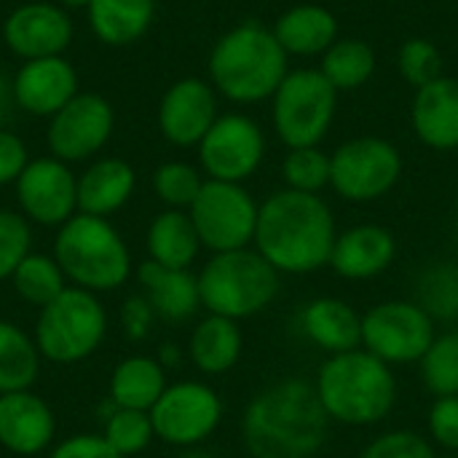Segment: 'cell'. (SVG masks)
<instances>
[{
  "label": "cell",
  "instance_id": "cell-27",
  "mask_svg": "<svg viewBox=\"0 0 458 458\" xmlns=\"http://www.w3.org/2000/svg\"><path fill=\"white\" fill-rule=\"evenodd\" d=\"M188 354H191V362L207 376L228 373L242 357V330H239V325L233 319L209 314L191 333Z\"/></svg>",
  "mask_w": 458,
  "mask_h": 458
},
{
  "label": "cell",
  "instance_id": "cell-48",
  "mask_svg": "<svg viewBox=\"0 0 458 458\" xmlns=\"http://www.w3.org/2000/svg\"><path fill=\"white\" fill-rule=\"evenodd\" d=\"M180 458H215L212 454H204V451H191V454H185V456Z\"/></svg>",
  "mask_w": 458,
  "mask_h": 458
},
{
  "label": "cell",
  "instance_id": "cell-17",
  "mask_svg": "<svg viewBox=\"0 0 458 458\" xmlns=\"http://www.w3.org/2000/svg\"><path fill=\"white\" fill-rule=\"evenodd\" d=\"M3 35L8 48L30 62L59 56L72 38V24L70 16L51 3H27L5 19Z\"/></svg>",
  "mask_w": 458,
  "mask_h": 458
},
{
  "label": "cell",
  "instance_id": "cell-40",
  "mask_svg": "<svg viewBox=\"0 0 458 458\" xmlns=\"http://www.w3.org/2000/svg\"><path fill=\"white\" fill-rule=\"evenodd\" d=\"M362 458H437L435 448L429 445L427 437L400 429V432H386L381 437H376Z\"/></svg>",
  "mask_w": 458,
  "mask_h": 458
},
{
  "label": "cell",
  "instance_id": "cell-23",
  "mask_svg": "<svg viewBox=\"0 0 458 458\" xmlns=\"http://www.w3.org/2000/svg\"><path fill=\"white\" fill-rule=\"evenodd\" d=\"M303 335L333 354L354 352L362 346V317L338 298H317L301 311Z\"/></svg>",
  "mask_w": 458,
  "mask_h": 458
},
{
  "label": "cell",
  "instance_id": "cell-16",
  "mask_svg": "<svg viewBox=\"0 0 458 458\" xmlns=\"http://www.w3.org/2000/svg\"><path fill=\"white\" fill-rule=\"evenodd\" d=\"M56 437V419L32 389L0 394V445L13 456H38Z\"/></svg>",
  "mask_w": 458,
  "mask_h": 458
},
{
  "label": "cell",
  "instance_id": "cell-11",
  "mask_svg": "<svg viewBox=\"0 0 458 458\" xmlns=\"http://www.w3.org/2000/svg\"><path fill=\"white\" fill-rule=\"evenodd\" d=\"M153 432L161 443L174 448H193L212 437L223 421V403L217 392L201 381L169 384L150 408Z\"/></svg>",
  "mask_w": 458,
  "mask_h": 458
},
{
  "label": "cell",
  "instance_id": "cell-37",
  "mask_svg": "<svg viewBox=\"0 0 458 458\" xmlns=\"http://www.w3.org/2000/svg\"><path fill=\"white\" fill-rule=\"evenodd\" d=\"M201 185H204V180L199 177V172L191 164H182V161H169V164L158 166L156 174H153L156 196L169 209H185V207L191 209V204L196 201Z\"/></svg>",
  "mask_w": 458,
  "mask_h": 458
},
{
  "label": "cell",
  "instance_id": "cell-31",
  "mask_svg": "<svg viewBox=\"0 0 458 458\" xmlns=\"http://www.w3.org/2000/svg\"><path fill=\"white\" fill-rule=\"evenodd\" d=\"M376 70V54L365 40H335L322 54V75L333 83L335 91L360 89Z\"/></svg>",
  "mask_w": 458,
  "mask_h": 458
},
{
  "label": "cell",
  "instance_id": "cell-44",
  "mask_svg": "<svg viewBox=\"0 0 458 458\" xmlns=\"http://www.w3.org/2000/svg\"><path fill=\"white\" fill-rule=\"evenodd\" d=\"M27 164H30V161H27V148H24V142H21L16 134L0 129V185L16 182Z\"/></svg>",
  "mask_w": 458,
  "mask_h": 458
},
{
  "label": "cell",
  "instance_id": "cell-18",
  "mask_svg": "<svg viewBox=\"0 0 458 458\" xmlns=\"http://www.w3.org/2000/svg\"><path fill=\"white\" fill-rule=\"evenodd\" d=\"M217 121V102L212 89L199 78L174 83L158 107V126L174 145H199Z\"/></svg>",
  "mask_w": 458,
  "mask_h": 458
},
{
  "label": "cell",
  "instance_id": "cell-32",
  "mask_svg": "<svg viewBox=\"0 0 458 458\" xmlns=\"http://www.w3.org/2000/svg\"><path fill=\"white\" fill-rule=\"evenodd\" d=\"M11 282H13L16 295L24 303L38 306V309L48 306L67 287V279H64L56 258L54 255H38V252H30L19 263V268L13 271Z\"/></svg>",
  "mask_w": 458,
  "mask_h": 458
},
{
  "label": "cell",
  "instance_id": "cell-6",
  "mask_svg": "<svg viewBox=\"0 0 458 458\" xmlns=\"http://www.w3.org/2000/svg\"><path fill=\"white\" fill-rule=\"evenodd\" d=\"M279 290V271L258 250L217 252L199 274L201 306L225 319L260 314Z\"/></svg>",
  "mask_w": 458,
  "mask_h": 458
},
{
  "label": "cell",
  "instance_id": "cell-45",
  "mask_svg": "<svg viewBox=\"0 0 458 458\" xmlns=\"http://www.w3.org/2000/svg\"><path fill=\"white\" fill-rule=\"evenodd\" d=\"M16 105V94H13V81H8L0 72V126L11 118V110Z\"/></svg>",
  "mask_w": 458,
  "mask_h": 458
},
{
  "label": "cell",
  "instance_id": "cell-24",
  "mask_svg": "<svg viewBox=\"0 0 458 458\" xmlns=\"http://www.w3.org/2000/svg\"><path fill=\"white\" fill-rule=\"evenodd\" d=\"M134 191V169L121 158H102L78 177V212L110 217Z\"/></svg>",
  "mask_w": 458,
  "mask_h": 458
},
{
  "label": "cell",
  "instance_id": "cell-7",
  "mask_svg": "<svg viewBox=\"0 0 458 458\" xmlns=\"http://www.w3.org/2000/svg\"><path fill=\"white\" fill-rule=\"evenodd\" d=\"M107 335V314L99 298L81 287H64L59 298L40 309L35 322V346L54 365H78L89 360Z\"/></svg>",
  "mask_w": 458,
  "mask_h": 458
},
{
  "label": "cell",
  "instance_id": "cell-14",
  "mask_svg": "<svg viewBox=\"0 0 458 458\" xmlns=\"http://www.w3.org/2000/svg\"><path fill=\"white\" fill-rule=\"evenodd\" d=\"M16 199L32 223L64 225L78 209V180L59 158H38L16 180Z\"/></svg>",
  "mask_w": 458,
  "mask_h": 458
},
{
  "label": "cell",
  "instance_id": "cell-46",
  "mask_svg": "<svg viewBox=\"0 0 458 458\" xmlns=\"http://www.w3.org/2000/svg\"><path fill=\"white\" fill-rule=\"evenodd\" d=\"M158 362H161L164 370H174V368H180V362H182V352H180L174 344H164L161 352H158Z\"/></svg>",
  "mask_w": 458,
  "mask_h": 458
},
{
  "label": "cell",
  "instance_id": "cell-21",
  "mask_svg": "<svg viewBox=\"0 0 458 458\" xmlns=\"http://www.w3.org/2000/svg\"><path fill=\"white\" fill-rule=\"evenodd\" d=\"M137 282L156 317L166 322H185L201 306L199 276H193L188 268H166L153 260H145L137 268Z\"/></svg>",
  "mask_w": 458,
  "mask_h": 458
},
{
  "label": "cell",
  "instance_id": "cell-26",
  "mask_svg": "<svg viewBox=\"0 0 458 458\" xmlns=\"http://www.w3.org/2000/svg\"><path fill=\"white\" fill-rule=\"evenodd\" d=\"M338 21L322 5H295L279 16L274 35L287 54L311 56L325 54L335 43Z\"/></svg>",
  "mask_w": 458,
  "mask_h": 458
},
{
  "label": "cell",
  "instance_id": "cell-25",
  "mask_svg": "<svg viewBox=\"0 0 458 458\" xmlns=\"http://www.w3.org/2000/svg\"><path fill=\"white\" fill-rule=\"evenodd\" d=\"M166 386V370L158 360L142 354L126 357L115 365L110 376V403L115 408L150 413Z\"/></svg>",
  "mask_w": 458,
  "mask_h": 458
},
{
  "label": "cell",
  "instance_id": "cell-20",
  "mask_svg": "<svg viewBox=\"0 0 458 458\" xmlns=\"http://www.w3.org/2000/svg\"><path fill=\"white\" fill-rule=\"evenodd\" d=\"M397 255L394 236L381 225H357L335 239L330 266L344 279H373L384 274Z\"/></svg>",
  "mask_w": 458,
  "mask_h": 458
},
{
  "label": "cell",
  "instance_id": "cell-3",
  "mask_svg": "<svg viewBox=\"0 0 458 458\" xmlns=\"http://www.w3.org/2000/svg\"><path fill=\"white\" fill-rule=\"evenodd\" d=\"M330 421L370 427L384 421L397 403V381L389 365L365 349L333 354L314 384Z\"/></svg>",
  "mask_w": 458,
  "mask_h": 458
},
{
  "label": "cell",
  "instance_id": "cell-1",
  "mask_svg": "<svg viewBox=\"0 0 458 458\" xmlns=\"http://www.w3.org/2000/svg\"><path fill=\"white\" fill-rule=\"evenodd\" d=\"M330 416L314 384L303 378L279 381L244 411L242 437L252 458H314L327 443Z\"/></svg>",
  "mask_w": 458,
  "mask_h": 458
},
{
  "label": "cell",
  "instance_id": "cell-8",
  "mask_svg": "<svg viewBox=\"0 0 458 458\" xmlns=\"http://www.w3.org/2000/svg\"><path fill=\"white\" fill-rule=\"evenodd\" d=\"M335 89L319 70L287 72L274 94V126L287 148H317L335 115Z\"/></svg>",
  "mask_w": 458,
  "mask_h": 458
},
{
  "label": "cell",
  "instance_id": "cell-30",
  "mask_svg": "<svg viewBox=\"0 0 458 458\" xmlns=\"http://www.w3.org/2000/svg\"><path fill=\"white\" fill-rule=\"evenodd\" d=\"M40 360L35 338L13 322L0 319V394L32 389L40 373Z\"/></svg>",
  "mask_w": 458,
  "mask_h": 458
},
{
  "label": "cell",
  "instance_id": "cell-2",
  "mask_svg": "<svg viewBox=\"0 0 458 458\" xmlns=\"http://www.w3.org/2000/svg\"><path fill=\"white\" fill-rule=\"evenodd\" d=\"M335 220L317 193L279 191L258 209L255 250L279 274H311L330 263Z\"/></svg>",
  "mask_w": 458,
  "mask_h": 458
},
{
  "label": "cell",
  "instance_id": "cell-9",
  "mask_svg": "<svg viewBox=\"0 0 458 458\" xmlns=\"http://www.w3.org/2000/svg\"><path fill=\"white\" fill-rule=\"evenodd\" d=\"M258 204L239 182L207 180L191 204V220L201 239V247L217 252L244 250L255 242Z\"/></svg>",
  "mask_w": 458,
  "mask_h": 458
},
{
  "label": "cell",
  "instance_id": "cell-10",
  "mask_svg": "<svg viewBox=\"0 0 458 458\" xmlns=\"http://www.w3.org/2000/svg\"><path fill=\"white\" fill-rule=\"evenodd\" d=\"M435 338V319L411 301H386L362 317V346L386 365L421 362Z\"/></svg>",
  "mask_w": 458,
  "mask_h": 458
},
{
  "label": "cell",
  "instance_id": "cell-28",
  "mask_svg": "<svg viewBox=\"0 0 458 458\" xmlns=\"http://www.w3.org/2000/svg\"><path fill=\"white\" fill-rule=\"evenodd\" d=\"M201 250L193 220L182 209L161 212L148 228V260L166 268H188Z\"/></svg>",
  "mask_w": 458,
  "mask_h": 458
},
{
  "label": "cell",
  "instance_id": "cell-42",
  "mask_svg": "<svg viewBox=\"0 0 458 458\" xmlns=\"http://www.w3.org/2000/svg\"><path fill=\"white\" fill-rule=\"evenodd\" d=\"M156 322V311L145 295H131L121 306V330L129 341H145Z\"/></svg>",
  "mask_w": 458,
  "mask_h": 458
},
{
  "label": "cell",
  "instance_id": "cell-12",
  "mask_svg": "<svg viewBox=\"0 0 458 458\" xmlns=\"http://www.w3.org/2000/svg\"><path fill=\"white\" fill-rule=\"evenodd\" d=\"M403 158L381 137L344 142L330 158V185L349 201H373L386 196L400 180Z\"/></svg>",
  "mask_w": 458,
  "mask_h": 458
},
{
  "label": "cell",
  "instance_id": "cell-34",
  "mask_svg": "<svg viewBox=\"0 0 458 458\" xmlns=\"http://www.w3.org/2000/svg\"><path fill=\"white\" fill-rule=\"evenodd\" d=\"M102 421H105L102 437L123 458L142 454L150 445V440L156 437L150 413H145V411H129V408L113 405L110 413L102 416Z\"/></svg>",
  "mask_w": 458,
  "mask_h": 458
},
{
  "label": "cell",
  "instance_id": "cell-39",
  "mask_svg": "<svg viewBox=\"0 0 458 458\" xmlns=\"http://www.w3.org/2000/svg\"><path fill=\"white\" fill-rule=\"evenodd\" d=\"M440 51L432 40L424 38H413L400 48V72L408 83H413L416 89L443 78L440 75Z\"/></svg>",
  "mask_w": 458,
  "mask_h": 458
},
{
  "label": "cell",
  "instance_id": "cell-29",
  "mask_svg": "<svg viewBox=\"0 0 458 458\" xmlns=\"http://www.w3.org/2000/svg\"><path fill=\"white\" fill-rule=\"evenodd\" d=\"M153 8V0H91V30L107 46L134 43L150 27Z\"/></svg>",
  "mask_w": 458,
  "mask_h": 458
},
{
  "label": "cell",
  "instance_id": "cell-13",
  "mask_svg": "<svg viewBox=\"0 0 458 458\" xmlns=\"http://www.w3.org/2000/svg\"><path fill=\"white\" fill-rule=\"evenodd\" d=\"M266 140L260 126L247 115H223L199 142L201 166L212 180L242 182L263 161Z\"/></svg>",
  "mask_w": 458,
  "mask_h": 458
},
{
  "label": "cell",
  "instance_id": "cell-5",
  "mask_svg": "<svg viewBox=\"0 0 458 458\" xmlns=\"http://www.w3.org/2000/svg\"><path fill=\"white\" fill-rule=\"evenodd\" d=\"M54 258L72 287L94 295L123 287L131 274V255L121 233L107 223V217L83 212L59 225Z\"/></svg>",
  "mask_w": 458,
  "mask_h": 458
},
{
  "label": "cell",
  "instance_id": "cell-41",
  "mask_svg": "<svg viewBox=\"0 0 458 458\" xmlns=\"http://www.w3.org/2000/svg\"><path fill=\"white\" fill-rule=\"evenodd\" d=\"M429 435L437 445L458 451V397H437L429 411Z\"/></svg>",
  "mask_w": 458,
  "mask_h": 458
},
{
  "label": "cell",
  "instance_id": "cell-4",
  "mask_svg": "<svg viewBox=\"0 0 458 458\" xmlns=\"http://www.w3.org/2000/svg\"><path fill=\"white\" fill-rule=\"evenodd\" d=\"M209 72L215 86L233 102H260L276 94L287 75V51L274 30L258 21L239 24L225 32L212 56Z\"/></svg>",
  "mask_w": 458,
  "mask_h": 458
},
{
  "label": "cell",
  "instance_id": "cell-19",
  "mask_svg": "<svg viewBox=\"0 0 458 458\" xmlns=\"http://www.w3.org/2000/svg\"><path fill=\"white\" fill-rule=\"evenodd\" d=\"M75 70L62 56L30 59L13 78L16 105L32 115H54L75 97Z\"/></svg>",
  "mask_w": 458,
  "mask_h": 458
},
{
  "label": "cell",
  "instance_id": "cell-22",
  "mask_svg": "<svg viewBox=\"0 0 458 458\" xmlns=\"http://www.w3.org/2000/svg\"><path fill=\"white\" fill-rule=\"evenodd\" d=\"M413 129L419 140L437 150L458 148V81L437 78L416 89Z\"/></svg>",
  "mask_w": 458,
  "mask_h": 458
},
{
  "label": "cell",
  "instance_id": "cell-33",
  "mask_svg": "<svg viewBox=\"0 0 458 458\" xmlns=\"http://www.w3.org/2000/svg\"><path fill=\"white\" fill-rule=\"evenodd\" d=\"M419 306L437 322L458 319V266L437 263L419 279Z\"/></svg>",
  "mask_w": 458,
  "mask_h": 458
},
{
  "label": "cell",
  "instance_id": "cell-36",
  "mask_svg": "<svg viewBox=\"0 0 458 458\" xmlns=\"http://www.w3.org/2000/svg\"><path fill=\"white\" fill-rule=\"evenodd\" d=\"M282 174L290 191L319 193L330 182V156L319 148H293L282 164Z\"/></svg>",
  "mask_w": 458,
  "mask_h": 458
},
{
  "label": "cell",
  "instance_id": "cell-35",
  "mask_svg": "<svg viewBox=\"0 0 458 458\" xmlns=\"http://www.w3.org/2000/svg\"><path fill=\"white\" fill-rule=\"evenodd\" d=\"M421 376L435 397H458V330L435 338L421 360Z\"/></svg>",
  "mask_w": 458,
  "mask_h": 458
},
{
  "label": "cell",
  "instance_id": "cell-38",
  "mask_svg": "<svg viewBox=\"0 0 458 458\" xmlns=\"http://www.w3.org/2000/svg\"><path fill=\"white\" fill-rule=\"evenodd\" d=\"M32 231L24 215L0 209V282L11 279L19 263L30 255Z\"/></svg>",
  "mask_w": 458,
  "mask_h": 458
},
{
  "label": "cell",
  "instance_id": "cell-43",
  "mask_svg": "<svg viewBox=\"0 0 458 458\" xmlns=\"http://www.w3.org/2000/svg\"><path fill=\"white\" fill-rule=\"evenodd\" d=\"M48 458H123L102 435H70Z\"/></svg>",
  "mask_w": 458,
  "mask_h": 458
},
{
  "label": "cell",
  "instance_id": "cell-47",
  "mask_svg": "<svg viewBox=\"0 0 458 458\" xmlns=\"http://www.w3.org/2000/svg\"><path fill=\"white\" fill-rule=\"evenodd\" d=\"M62 3H64V5H72V8H81V5H86V8H89V3H91V0H62Z\"/></svg>",
  "mask_w": 458,
  "mask_h": 458
},
{
  "label": "cell",
  "instance_id": "cell-15",
  "mask_svg": "<svg viewBox=\"0 0 458 458\" xmlns=\"http://www.w3.org/2000/svg\"><path fill=\"white\" fill-rule=\"evenodd\" d=\"M113 131V110L99 94H75L48 123V148L59 161L94 156Z\"/></svg>",
  "mask_w": 458,
  "mask_h": 458
}]
</instances>
